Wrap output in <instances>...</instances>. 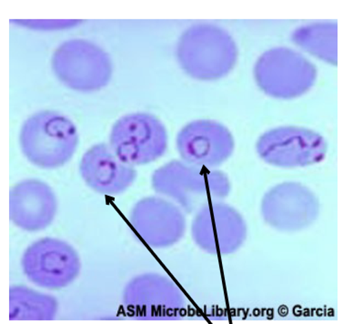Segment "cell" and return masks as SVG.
<instances>
[{
    "label": "cell",
    "mask_w": 353,
    "mask_h": 324,
    "mask_svg": "<svg viewBox=\"0 0 353 324\" xmlns=\"http://www.w3.org/2000/svg\"><path fill=\"white\" fill-rule=\"evenodd\" d=\"M176 61L190 78L217 81L234 69L238 48L232 37L212 24H194L176 42Z\"/></svg>",
    "instance_id": "cell-1"
},
{
    "label": "cell",
    "mask_w": 353,
    "mask_h": 324,
    "mask_svg": "<svg viewBox=\"0 0 353 324\" xmlns=\"http://www.w3.org/2000/svg\"><path fill=\"white\" fill-rule=\"evenodd\" d=\"M23 156L42 170H56L70 162L78 149L76 124L56 110H41L28 117L19 132Z\"/></svg>",
    "instance_id": "cell-2"
},
{
    "label": "cell",
    "mask_w": 353,
    "mask_h": 324,
    "mask_svg": "<svg viewBox=\"0 0 353 324\" xmlns=\"http://www.w3.org/2000/svg\"><path fill=\"white\" fill-rule=\"evenodd\" d=\"M205 169L183 161H169L152 173V189L187 212L227 197L230 190L227 175Z\"/></svg>",
    "instance_id": "cell-3"
},
{
    "label": "cell",
    "mask_w": 353,
    "mask_h": 324,
    "mask_svg": "<svg viewBox=\"0 0 353 324\" xmlns=\"http://www.w3.org/2000/svg\"><path fill=\"white\" fill-rule=\"evenodd\" d=\"M51 69L62 85L81 93L103 90L113 76L109 53L85 39H70L59 45L51 57Z\"/></svg>",
    "instance_id": "cell-4"
},
{
    "label": "cell",
    "mask_w": 353,
    "mask_h": 324,
    "mask_svg": "<svg viewBox=\"0 0 353 324\" xmlns=\"http://www.w3.org/2000/svg\"><path fill=\"white\" fill-rule=\"evenodd\" d=\"M165 125L154 115L133 112L122 116L111 128L109 145L117 157L130 166H143L159 160L168 149Z\"/></svg>",
    "instance_id": "cell-5"
},
{
    "label": "cell",
    "mask_w": 353,
    "mask_h": 324,
    "mask_svg": "<svg viewBox=\"0 0 353 324\" xmlns=\"http://www.w3.org/2000/svg\"><path fill=\"white\" fill-rule=\"evenodd\" d=\"M256 83L268 96L292 99L308 92L315 84L317 70L298 51L278 47L258 59L254 70Z\"/></svg>",
    "instance_id": "cell-6"
},
{
    "label": "cell",
    "mask_w": 353,
    "mask_h": 324,
    "mask_svg": "<svg viewBox=\"0 0 353 324\" xmlns=\"http://www.w3.org/2000/svg\"><path fill=\"white\" fill-rule=\"evenodd\" d=\"M122 305L132 319L173 321L184 314L185 296L172 279L146 272L125 285Z\"/></svg>",
    "instance_id": "cell-7"
},
{
    "label": "cell",
    "mask_w": 353,
    "mask_h": 324,
    "mask_svg": "<svg viewBox=\"0 0 353 324\" xmlns=\"http://www.w3.org/2000/svg\"><path fill=\"white\" fill-rule=\"evenodd\" d=\"M26 278L47 290L70 286L81 274L82 264L78 252L67 241L57 238H42L34 241L21 257Z\"/></svg>",
    "instance_id": "cell-8"
},
{
    "label": "cell",
    "mask_w": 353,
    "mask_h": 324,
    "mask_svg": "<svg viewBox=\"0 0 353 324\" xmlns=\"http://www.w3.org/2000/svg\"><path fill=\"white\" fill-rule=\"evenodd\" d=\"M256 149L266 163L292 169L320 163L326 157L327 143L312 130L283 126L261 135Z\"/></svg>",
    "instance_id": "cell-9"
},
{
    "label": "cell",
    "mask_w": 353,
    "mask_h": 324,
    "mask_svg": "<svg viewBox=\"0 0 353 324\" xmlns=\"http://www.w3.org/2000/svg\"><path fill=\"white\" fill-rule=\"evenodd\" d=\"M247 227L232 207L212 201L199 207L192 225L196 245L209 254H232L243 245Z\"/></svg>",
    "instance_id": "cell-10"
},
{
    "label": "cell",
    "mask_w": 353,
    "mask_h": 324,
    "mask_svg": "<svg viewBox=\"0 0 353 324\" xmlns=\"http://www.w3.org/2000/svg\"><path fill=\"white\" fill-rule=\"evenodd\" d=\"M129 221L139 237L152 249L175 245L186 232L183 210L158 196L139 200L130 210Z\"/></svg>",
    "instance_id": "cell-11"
},
{
    "label": "cell",
    "mask_w": 353,
    "mask_h": 324,
    "mask_svg": "<svg viewBox=\"0 0 353 324\" xmlns=\"http://www.w3.org/2000/svg\"><path fill=\"white\" fill-rule=\"evenodd\" d=\"M176 147L186 163L210 170L232 156L235 141L224 125L212 119H197L179 130Z\"/></svg>",
    "instance_id": "cell-12"
},
{
    "label": "cell",
    "mask_w": 353,
    "mask_h": 324,
    "mask_svg": "<svg viewBox=\"0 0 353 324\" xmlns=\"http://www.w3.org/2000/svg\"><path fill=\"white\" fill-rule=\"evenodd\" d=\"M320 204L314 193L303 184L281 183L264 195L261 214L270 226L280 231L295 232L314 223Z\"/></svg>",
    "instance_id": "cell-13"
},
{
    "label": "cell",
    "mask_w": 353,
    "mask_h": 324,
    "mask_svg": "<svg viewBox=\"0 0 353 324\" xmlns=\"http://www.w3.org/2000/svg\"><path fill=\"white\" fill-rule=\"evenodd\" d=\"M58 209L55 192L45 181L25 179L11 188L10 219L22 231H44L55 220Z\"/></svg>",
    "instance_id": "cell-14"
},
{
    "label": "cell",
    "mask_w": 353,
    "mask_h": 324,
    "mask_svg": "<svg viewBox=\"0 0 353 324\" xmlns=\"http://www.w3.org/2000/svg\"><path fill=\"white\" fill-rule=\"evenodd\" d=\"M79 174L86 185L101 195L118 196L135 183L137 170L122 162L109 144L91 146L79 162Z\"/></svg>",
    "instance_id": "cell-15"
},
{
    "label": "cell",
    "mask_w": 353,
    "mask_h": 324,
    "mask_svg": "<svg viewBox=\"0 0 353 324\" xmlns=\"http://www.w3.org/2000/svg\"><path fill=\"white\" fill-rule=\"evenodd\" d=\"M59 304L56 297L25 285L10 289V320L18 322H48L55 320Z\"/></svg>",
    "instance_id": "cell-16"
},
{
    "label": "cell",
    "mask_w": 353,
    "mask_h": 324,
    "mask_svg": "<svg viewBox=\"0 0 353 324\" xmlns=\"http://www.w3.org/2000/svg\"><path fill=\"white\" fill-rule=\"evenodd\" d=\"M337 25L314 23L303 26L292 33V41L310 55L327 63L337 64Z\"/></svg>",
    "instance_id": "cell-17"
}]
</instances>
